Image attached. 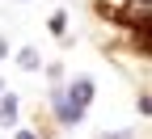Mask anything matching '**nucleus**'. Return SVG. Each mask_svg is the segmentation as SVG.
<instances>
[{
    "instance_id": "obj_5",
    "label": "nucleus",
    "mask_w": 152,
    "mask_h": 139,
    "mask_svg": "<svg viewBox=\"0 0 152 139\" xmlns=\"http://www.w3.org/2000/svg\"><path fill=\"white\" fill-rule=\"evenodd\" d=\"M64 25H68V17H64V13H55V17H51V30H55V34H64Z\"/></svg>"
},
{
    "instance_id": "obj_3",
    "label": "nucleus",
    "mask_w": 152,
    "mask_h": 139,
    "mask_svg": "<svg viewBox=\"0 0 152 139\" xmlns=\"http://www.w3.org/2000/svg\"><path fill=\"white\" fill-rule=\"evenodd\" d=\"M0 122H17V93L0 97Z\"/></svg>"
},
{
    "instance_id": "obj_7",
    "label": "nucleus",
    "mask_w": 152,
    "mask_h": 139,
    "mask_svg": "<svg viewBox=\"0 0 152 139\" xmlns=\"http://www.w3.org/2000/svg\"><path fill=\"white\" fill-rule=\"evenodd\" d=\"M140 114H152V97H140Z\"/></svg>"
},
{
    "instance_id": "obj_9",
    "label": "nucleus",
    "mask_w": 152,
    "mask_h": 139,
    "mask_svg": "<svg viewBox=\"0 0 152 139\" xmlns=\"http://www.w3.org/2000/svg\"><path fill=\"white\" fill-rule=\"evenodd\" d=\"M0 59H4V38H0Z\"/></svg>"
},
{
    "instance_id": "obj_2",
    "label": "nucleus",
    "mask_w": 152,
    "mask_h": 139,
    "mask_svg": "<svg viewBox=\"0 0 152 139\" xmlns=\"http://www.w3.org/2000/svg\"><path fill=\"white\" fill-rule=\"evenodd\" d=\"M127 21H135V30L152 34V0H127Z\"/></svg>"
},
{
    "instance_id": "obj_1",
    "label": "nucleus",
    "mask_w": 152,
    "mask_h": 139,
    "mask_svg": "<svg viewBox=\"0 0 152 139\" xmlns=\"http://www.w3.org/2000/svg\"><path fill=\"white\" fill-rule=\"evenodd\" d=\"M93 101V80L89 76H76V80L68 84V93H55V114H59V122L72 127V122H80L85 110Z\"/></svg>"
},
{
    "instance_id": "obj_8",
    "label": "nucleus",
    "mask_w": 152,
    "mask_h": 139,
    "mask_svg": "<svg viewBox=\"0 0 152 139\" xmlns=\"http://www.w3.org/2000/svg\"><path fill=\"white\" fill-rule=\"evenodd\" d=\"M17 139H38V135L34 131H17Z\"/></svg>"
},
{
    "instance_id": "obj_6",
    "label": "nucleus",
    "mask_w": 152,
    "mask_h": 139,
    "mask_svg": "<svg viewBox=\"0 0 152 139\" xmlns=\"http://www.w3.org/2000/svg\"><path fill=\"white\" fill-rule=\"evenodd\" d=\"M97 139H131V131H106V135H97Z\"/></svg>"
},
{
    "instance_id": "obj_4",
    "label": "nucleus",
    "mask_w": 152,
    "mask_h": 139,
    "mask_svg": "<svg viewBox=\"0 0 152 139\" xmlns=\"http://www.w3.org/2000/svg\"><path fill=\"white\" fill-rule=\"evenodd\" d=\"M17 59H21V68H26V72H38V68H42V59H38V51H34V47H26Z\"/></svg>"
}]
</instances>
